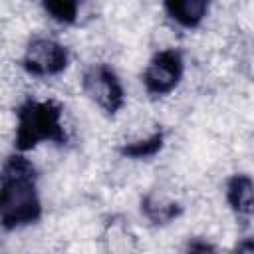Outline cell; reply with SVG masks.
<instances>
[{"instance_id": "cell-8", "label": "cell", "mask_w": 254, "mask_h": 254, "mask_svg": "<svg viewBox=\"0 0 254 254\" xmlns=\"http://www.w3.org/2000/svg\"><path fill=\"white\" fill-rule=\"evenodd\" d=\"M145 212L155 222H167L173 216H177L179 208L175 204H163V202H157V200L149 198V200H145Z\"/></svg>"}, {"instance_id": "cell-7", "label": "cell", "mask_w": 254, "mask_h": 254, "mask_svg": "<svg viewBox=\"0 0 254 254\" xmlns=\"http://www.w3.org/2000/svg\"><path fill=\"white\" fill-rule=\"evenodd\" d=\"M228 200L242 214H254V183L248 177H234L228 185Z\"/></svg>"}, {"instance_id": "cell-6", "label": "cell", "mask_w": 254, "mask_h": 254, "mask_svg": "<svg viewBox=\"0 0 254 254\" xmlns=\"http://www.w3.org/2000/svg\"><path fill=\"white\" fill-rule=\"evenodd\" d=\"M169 14L183 26H196L206 10H208V0H165Z\"/></svg>"}, {"instance_id": "cell-2", "label": "cell", "mask_w": 254, "mask_h": 254, "mask_svg": "<svg viewBox=\"0 0 254 254\" xmlns=\"http://www.w3.org/2000/svg\"><path fill=\"white\" fill-rule=\"evenodd\" d=\"M42 139H62L60 109L52 101H30L18 115V147L28 149Z\"/></svg>"}, {"instance_id": "cell-4", "label": "cell", "mask_w": 254, "mask_h": 254, "mask_svg": "<svg viewBox=\"0 0 254 254\" xmlns=\"http://www.w3.org/2000/svg\"><path fill=\"white\" fill-rule=\"evenodd\" d=\"M83 87L87 95L105 111L113 113L123 105V89L113 71L107 67H95L85 73Z\"/></svg>"}, {"instance_id": "cell-9", "label": "cell", "mask_w": 254, "mask_h": 254, "mask_svg": "<svg viewBox=\"0 0 254 254\" xmlns=\"http://www.w3.org/2000/svg\"><path fill=\"white\" fill-rule=\"evenodd\" d=\"M77 2L79 0H44L46 8L50 14H54L58 20H73L75 10H77Z\"/></svg>"}, {"instance_id": "cell-1", "label": "cell", "mask_w": 254, "mask_h": 254, "mask_svg": "<svg viewBox=\"0 0 254 254\" xmlns=\"http://www.w3.org/2000/svg\"><path fill=\"white\" fill-rule=\"evenodd\" d=\"M38 214L40 202L32 183V167L16 157L2 175V220L6 226H18L36 220Z\"/></svg>"}, {"instance_id": "cell-10", "label": "cell", "mask_w": 254, "mask_h": 254, "mask_svg": "<svg viewBox=\"0 0 254 254\" xmlns=\"http://www.w3.org/2000/svg\"><path fill=\"white\" fill-rule=\"evenodd\" d=\"M159 147H161V135H153L151 139L137 141L131 147H125V153L131 157H147V155H153Z\"/></svg>"}, {"instance_id": "cell-3", "label": "cell", "mask_w": 254, "mask_h": 254, "mask_svg": "<svg viewBox=\"0 0 254 254\" xmlns=\"http://www.w3.org/2000/svg\"><path fill=\"white\" fill-rule=\"evenodd\" d=\"M65 62H67L65 50L50 38L32 40L30 46L26 48V56H24L26 69L30 73H36V75L60 73L65 67Z\"/></svg>"}, {"instance_id": "cell-5", "label": "cell", "mask_w": 254, "mask_h": 254, "mask_svg": "<svg viewBox=\"0 0 254 254\" xmlns=\"http://www.w3.org/2000/svg\"><path fill=\"white\" fill-rule=\"evenodd\" d=\"M183 71V62L177 52H161L153 58L145 71V85L151 93H167L171 91Z\"/></svg>"}]
</instances>
